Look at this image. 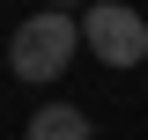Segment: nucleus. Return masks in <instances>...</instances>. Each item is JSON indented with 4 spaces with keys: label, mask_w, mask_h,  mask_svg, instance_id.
<instances>
[{
    "label": "nucleus",
    "mask_w": 148,
    "mask_h": 140,
    "mask_svg": "<svg viewBox=\"0 0 148 140\" xmlns=\"http://www.w3.org/2000/svg\"><path fill=\"white\" fill-rule=\"evenodd\" d=\"M82 44H89L104 67H141L148 59V22L126 0H89V7H82Z\"/></svg>",
    "instance_id": "2"
},
{
    "label": "nucleus",
    "mask_w": 148,
    "mask_h": 140,
    "mask_svg": "<svg viewBox=\"0 0 148 140\" xmlns=\"http://www.w3.org/2000/svg\"><path fill=\"white\" fill-rule=\"evenodd\" d=\"M74 44H82V15H67V7H37L30 22H15L8 74H15V81H59V74L74 67Z\"/></svg>",
    "instance_id": "1"
},
{
    "label": "nucleus",
    "mask_w": 148,
    "mask_h": 140,
    "mask_svg": "<svg viewBox=\"0 0 148 140\" xmlns=\"http://www.w3.org/2000/svg\"><path fill=\"white\" fill-rule=\"evenodd\" d=\"M22 140H96V133H89V111H74V103H45V111H30Z\"/></svg>",
    "instance_id": "3"
},
{
    "label": "nucleus",
    "mask_w": 148,
    "mask_h": 140,
    "mask_svg": "<svg viewBox=\"0 0 148 140\" xmlns=\"http://www.w3.org/2000/svg\"><path fill=\"white\" fill-rule=\"evenodd\" d=\"M45 7H67V15H82V7H89V0H45Z\"/></svg>",
    "instance_id": "4"
}]
</instances>
